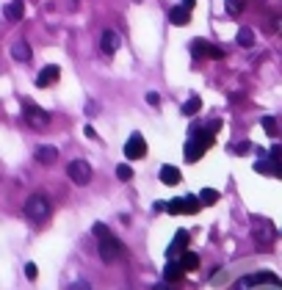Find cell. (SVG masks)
<instances>
[{
  "instance_id": "1",
  "label": "cell",
  "mask_w": 282,
  "mask_h": 290,
  "mask_svg": "<svg viewBox=\"0 0 282 290\" xmlns=\"http://www.w3.org/2000/svg\"><path fill=\"white\" fill-rule=\"evenodd\" d=\"M25 216L33 219V221H44L50 216V199L44 194L28 196V202H25Z\"/></svg>"
},
{
  "instance_id": "31",
  "label": "cell",
  "mask_w": 282,
  "mask_h": 290,
  "mask_svg": "<svg viewBox=\"0 0 282 290\" xmlns=\"http://www.w3.org/2000/svg\"><path fill=\"white\" fill-rule=\"evenodd\" d=\"M83 136L94 138V141H97V138H100V136H97V130H94V127H89V124H86V127H83Z\"/></svg>"
},
{
  "instance_id": "7",
  "label": "cell",
  "mask_w": 282,
  "mask_h": 290,
  "mask_svg": "<svg viewBox=\"0 0 282 290\" xmlns=\"http://www.w3.org/2000/svg\"><path fill=\"white\" fill-rule=\"evenodd\" d=\"M191 53L197 55V58H224V50L222 47H213V44H208L205 39H194L191 41Z\"/></svg>"
},
{
  "instance_id": "29",
  "label": "cell",
  "mask_w": 282,
  "mask_h": 290,
  "mask_svg": "<svg viewBox=\"0 0 282 290\" xmlns=\"http://www.w3.org/2000/svg\"><path fill=\"white\" fill-rule=\"evenodd\" d=\"M69 290H91V288H89V282H72Z\"/></svg>"
},
{
  "instance_id": "11",
  "label": "cell",
  "mask_w": 282,
  "mask_h": 290,
  "mask_svg": "<svg viewBox=\"0 0 282 290\" xmlns=\"http://www.w3.org/2000/svg\"><path fill=\"white\" fill-rule=\"evenodd\" d=\"M3 17H6L8 22H19V19L25 17V3H22V0H11V3H6Z\"/></svg>"
},
{
  "instance_id": "14",
  "label": "cell",
  "mask_w": 282,
  "mask_h": 290,
  "mask_svg": "<svg viewBox=\"0 0 282 290\" xmlns=\"http://www.w3.org/2000/svg\"><path fill=\"white\" fill-rule=\"evenodd\" d=\"M169 22L172 25H188L191 22V11L183 8V6H174L172 11H169Z\"/></svg>"
},
{
  "instance_id": "30",
  "label": "cell",
  "mask_w": 282,
  "mask_h": 290,
  "mask_svg": "<svg viewBox=\"0 0 282 290\" xmlns=\"http://www.w3.org/2000/svg\"><path fill=\"white\" fill-rule=\"evenodd\" d=\"M147 102H150V105H161V97H158L155 91H150V94H147Z\"/></svg>"
},
{
  "instance_id": "17",
  "label": "cell",
  "mask_w": 282,
  "mask_h": 290,
  "mask_svg": "<svg viewBox=\"0 0 282 290\" xmlns=\"http://www.w3.org/2000/svg\"><path fill=\"white\" fill-rule=\"evenodd\" d=\"M180 266L186 268V274H188V271H197V268H199V255H194V252H183Z\"/></svg>"
},
{
  "instance_id": "2",
  "label": "cell",
  "mask_w": 282,
  "mask_h": 290,
  "mask_svg": "<svg viewBox=\"0 0 282 290\" xmlns=\"http://www.w3.org/2000/svg\"><path fill=\"white\" fill-rule=\"evenodd\" d=\"M210 144H213V136H208V133H194L191 141L186 144V160L188 163H197Z\"/></svg>"
},
{
  "instance_id": "20",
  "label": "cell",
  "mask_w": 282,
  "mask_h": 290,
  "mask_svg": "<svg viewBox=\"0 0 282 290\" xmlns=\"http://www.w3.org/2000/svg\"><path fill=\"white\" fill-rule=\"evenodd\" d=\"M199 108H202V100H199V97H191V100L183 105V113H186V116H194V113H199Z\"/></svg>"
},
{
  "instance_id": "18",
  "label": "cell",
  "mask_w": 282,
  "mask_h": 290,
  "mask_svg": "<svg viewBox=\"0 0 282 290\" xmlns=\"http://www.w3.org/2000/svg\"><path fill=\"white\" fill-rule=\"evenodd\" d=\"M235 41H238L241 47H252V44H255V33H252V28H241V30H238V36H235Z\"/></svg>"
},
{
  "instance_id": "25",
  "label": "cell",
  "mask_w": 282,
  "mask_h": 290,
  "mask_svg": "<svg viewBox=\"0 0 282 290\" xmlns=\"http://www.w3.org/2000/svg\"><path fill=\"white\" fill-rule=\"evenodd\" d=\"M166 210L172 216H180L183 213V199H172V202H166Z\"/></svg>"
},
{
  "instance_id": "3",
  "label": "cell",
  "mask_w": 282,
  "mask_h": 290,
  "mask_svg": "<svg viewBox=\"0 0 282 290\" xmlns=\"http://www.w3.org/2000/svg\"><path fill=\"white\" fill-rule=\"evenodd\" d=\"M66 174H69V180H72L75 185H89L91 183V166L89 160H69L66 163Z\"/></svg>"
},
{
  "instance_id": "9",
  "label": "cell",
  "mask_w": 282,
  "mask_h": 290,
  "mask_svg": "<svg viewBox=\"0 0 282 290\" xmlns=\"http://www.w3.org/2000/svg\"><path fill=\"white\" fill-rule=\"evenodd\" d=\"M119 44H122V39H119V33H116V30H111V28L102 30V36H100V50L105 55H116Z\"/></svg>"
},
{
  "instance_id": "28",
  "label": "cell",
  "mask_w": 282,
  "mask_h": 290,
  "mask_svg": "<svg viewBox=\"0 0 282 290\" xmlns=\"http://www.w3.org/2000/svg\"><path fill=\"white\" fill-rule=\"evenodd\" d=\"M25 277H28V279H36V266H33V263H28V266H25Z\"/></svg>"
},
{
  "instance_id": "10",
  "label": "cell",
  "mask_w": 282,
  "mask_h": 290,
  "mask_svg": "<svg viewBox=\"0 0 282 290\" xmlns=\"http://www.w3.org/2000/svg\"><path fill=\"white\" fill-rule=\"evenodd\" d=\"M58 77H61V69L55 64H50V66H44V69L36 75V86H39V89H44V86H53V83H58Z\"/></svg>"
},
{
  "instance_id": "27",
  "label": "cell",
  "mask_w": 282,
  "mask_h": 290,
  "mask_svg": "<svg viewBox=\"0 0 282 290\" xmlns=\"http://www.w3.org/2000/svg\"><path fill=\"white\" fill-rule=\"evenodd\" d=\"M91 232H94L97 238H105V235H111V232H108V227H105V224H94V230H91Z\"/></svg>"
},
{
  "instance_id": "22",
  "label": "cell",
  "mask_w": 282,
  "mask_h": 290,
  "mask_svg": "<svg viewBox=\"0 0 282 290\" xmlns=\"http://www.w3.org/2000/svg\"><path fill=\"white\" fill-rule=\"evenodd\" d=\"M249 279H252V285H277L274 274H255V277H249Z\"/></svg>"
},
{
  "instance_id": "4",
  "label": "cell",
  "mask_w": 282,
  "mask_h": 290,
  "mask_svg": "<svg viewBox=\"0 0 282 290\" xmlns=\"http://www.w3.org/2000/svg\"><path fill=\"white\" fill-rule=\"evenodd\" d=\"M122 241L119 238H114V235H105V238H100V260L102 263H116L122 257Z\"/></svg>"
},
{
  "instance_id": "13",
  "label": "cell",
  "mask_w": 282,
  "mask_h": 290,
  "mask_svg": "<svg viewBox=\"0 0 282 290\" xmlns=\"http://www.w3.org/2000/svg\"><path fill=\"white\" fill-rule=\"evenodd\" d=\"M180 180H183V174H180L177 166H163L161 169V183L163 185H177Z\"/></svg>"
},
{
  "instance_id": "21",
  "label": "cell",
  "mask_w": 282,
  "mask_h": 290,
  "mask_svg": "<svg viewBox=\"0 0 282 290\" xmlns=\"http://www.w3.org/2000/svg\"><path fill=\"white\" fill-rule=\"evenodd\" d=\"M199 210V196H186L183 199V213H197Z\"/></svg>"
},
{
  "instance_id": "15",
  "label": "cell",
  "mask_w": 282,
  "mask_h": 290,
  "mask_svg": "<svg viewBox=\"0 0 282 290\" xmlns=\"http://www.w3.org/2000/svg\"><path fill=\"white\" fill-rule=\"evenodd\" d=\"M183 277H186V268H183L180 263H169L166 271H163V279H166V282H180Z\"/></svg>"
},
{
  "instance_id": "33",
  "label": "cell",
  "mask_w": 282,
  "mask_h": 290,
  "mask_svg": "<svg viewBox=\"0 0 282 290\" xmlns=\"http://www.w3.org/2000/svg\"><path fill=\"white\" fill-rule=\"evenodd\" d=\"M271 155H274V160H282V147H274V149H271Z\"/></svg>"
},
{
  "instance_id": "8",
  "label": "cell",
  "mask_w": 282,
  "mask_h": 290,
  "mask_svg": "<svg viewBox=\"0 0 282 290\" xmlns=\"http://www.w3.org/2000/svg\"><path fill=\"white\" fill-rule=\"evenodd\" d=\"M252 238L260 243V246H271L274 238H277V232H274V227H271L269 221H260V224L252 227Z\"/></svg>"
},
{
  "instance_id": "12",
  "label": "cell",
  "mask_w": 282,
  "mask_h": 290,
  "mask_svg": "<svg viewBox=\"0 0 282 290\" xmlns=\"http://www.w3.org/2000/svg\"><path fill=\"white\" fill-rule=\"evenodd\" d=\"M30 55H33V53H30V44H28V41H14V44H11V58L14 61H19V64H28Z\"/></svg>"
},
{
  "instance_id": "16",
  "label": "cell",
  "mask_w": 282,
  "mask_h": 290,
  "mask_svg": "<svg viewBox=\"0 0 282 290\" xmlns=\"http://www.w3.org/2000/svg\"><path fill=\"white\" fill-rule=\"evenodd\" d=\"M55 158H58V149H55V147H39L36 149V160H39V163H44V166H53Z\"/></svg>"
},
{
  "instance_id": "26",
  "label": "cell",
  "mask_w": 282,
  "mask_h": 290,
  "mask_svg": "<svg viewBox=\"0 0 282 290\" xmlns=\"http://www.w3.org/2000/svg\"><path fill=\"white\" fill-rule=\"evenodd\" d=\"M263 127L271 133V136H274V133H277V122H274V119H271V116H266V119H263Z\"/></svg>"
},
{
  "instance_id": "23",
  "label": "cell",
  "mask_w": 282,
  "mask_h": 290,
  "mask_svg": "<svg viewBox=\"0 0 282 290\" xmlns=\"http://www.w3.org/2000/svg\"><path fill=\"white\" fill-rule=\"evenodd\" d=\"M199 202H205V205H213V202H219V191L205 188L202 194H199Z\"/></svg>"
},
{
  "instance_id": "32",
  "label": "cell",
  "mask_w": 282,
  "mask_h": 290,
  "mask_svg": "<svg viewBox=\"0 0 282 290\" xmlns=\"http://www.w3.org/2000/svg\"><path fill=\"white\" fill-rule=\"evenodd\" d=\"M180 6H183V8H188V11H191V8H194V6H197V0H183Z\"/></svg>"
},
{
  "instance_id": "24",
  "label": "cell",
  "mask_w": 282,
  "mask_h": 290,
  "mask_svg": "<svg viewBox=\"0 0 282 290\" xmlns=\"http://www.w3.org/2000/svg\"><path fill=\"white\" fill-rule=\"evenodd\" d=\"M116 177L127 183V180H133V169H130L127 163H119V166H116Z\"/></svg>"
},
{
  "instance_id": "19",
  "label": "cell",
  "mask_w": 282,
  "mask_h": 290,
  "mask_svg": "<svg viewBox=\"0 0 282 290\" xmlns=\"http://www.w3.org/2000/svg\"><path fill=\"white\" fill-rule=\"evenodd\" d=\"M186 243H188V232H177V238H174L172 246H169V257H172L174 252H183V249H186Z\"/></svg>"
},
{
  "instance_id": "5",
  "label": "cell",
  "mask_w": 282,
  "mask_h": 290,
  "mask_svg": "<svg viewBox=\"0 0 282 290\" xmlns=\"http://www.w3.org/2000/svg\"><path fill=\"white\" fill-rule=\"evenodd\" d=\"M25 122H28L33 130H44V127L50 124V113H44L39 105L28 102V105H25Z\"/></svg>"
},
{
  "instance_id": "34",
  "label": "cell",
  "mask_w": 282,
  "mask_h": 290,
  "mask_svg": "<svg viewBox=\"0 0 282 290\" xmlns=\"http://www.w3.org/2000/svg\"><path fill=\"white\" fill-rule=\"evenodd\" d=\"M155 290H172V282H161V285H155Z\"/></svg>"
},
{
  "instance_id": "6",
  "label": "cell",
  "mask_w": 282,
  "mask_h": 290,
  "mask_svg": "<svg viewBox=\"0 0 282 290\" xmlns=\"http://www.w3.org/2000/svg\"><path fill=\"white\" fill-rule=\"evenodd\" d=\"M144 155H147V141H144V136H141V133H133V136L127 138V144H125V158L138 160V158H144Z\"/></svg>"
}]
</instances>
